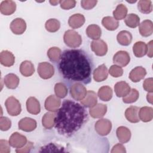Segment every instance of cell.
I'll return each instance as SVG.
<instances>
[{"mask_svg": "<svg viewBox=\"0 0 153 153\" xmlns=\"http://www.w3.org/2000/svg\"><path fill=\"white\" fill-rule=\"evenodd\" d=\"M130 85L125 81H121L117 82L114 86L115 93L117 97H121L127 96L130 91Z\"/></svg>", "mask_w": 153, "mask_h": 153, "instance_id": "14", "label": "cell"}, {"mask_svg": "<svg viewBox=\"0 0 153 153\" xmlns=\"http://www.w3.org/2000/svg\"><path fill=\"white\" fill-rule=\"evenodd\" d=\"M33 143L31 142H27L26 144L20 148H17L16 150V152L17 153H25V152H29L30 151V150L33 148Z\"/></svg>", "mask_w": 153, "mask_h": 153, "instance_id": "49", "label": "cell"}, {"mask_svg": "<svg viewBox=\"0 0 153 153\" xmlns=\"http://www.w3.org/2000/svg\"><path fill=\"white\" fill-rule=\"evenodd\" d=\"M9 142L6 140L1 139L0 140V153H8L10 152V146Z\"/></svg>", "mask_w": 153, "mask_h": 153, "instance_id": "47", "label": "cell"}, {"mask_svg": "<svg viewBox=\"0 0 153 153\" xmlns=\"http://www.w3.org/2000/svg\"><path fill=\"white\" fill-rule=\"evenodd\" d=\"M63 40L65 44L71 48H76L82 44L81 36L74 30H68L65 32Z\"/></svg>", "mask_w": 153, "mask_h": 153, "instance_id": "3", "label": "cell"}, {"mask_svg": "<svg viewBox=\"0 0 153 153\" xmlns=\"http://www.w3.org/2000/svg\"><path fill=\"white\" fill-rule=\"evenodd\" d=\"M96 132L100 136H106L108 134L112 128V123L108 119L99 120L94 126Z\"/></svg>", "mask_w": 153, "mask_h": 153, "instance_id": "7", "label": "cell"}, {"mask_svg": "<svg viewBox=\"0 0 153 153\" xmlns=\"http://www.w3.org/2000/svg\"><path fill=\"white\" fill-rule=\"evenodd\" d=\"M139 108L137 106H131L128 108L125 112V117L126 119L133 123H136L139 121V118L138 115Z\"/></svg>", "mask_w": 153, "mask_h": 153, "instance_id": "24", "label": "cell"}, {"mask_svg": "<svg viewBox=\"0 0 153 153\" xmlns=\"http://www.w3.org/2000/svg\"><path fill=\"white\" fill-rule=\"evenodd\" d=\"M102 24L108 30H115L119 26V22L114 17L106 16L103 18Z\"/></svg>", "mask_w": 153, "mask_h": 153, "instance_id": "32", "label": "cell"}, {"mask_svg": "<svg viewBox=\"0 0 153 153\" xmlns=\"http://www.w3.org/2000/svg\"><path fill=\"white\" fill-rule=\"evenodd\" d=\"M38 74L42 79H49L54 74V67L48 62H41L38 66Z\"/></svg>", "mask_w": 153, "mask_h": 153, "instance_id": "6", "label": "cell"}, {"mask_svg": "<svg viewBox=\"0 0 153 153\" xmlns=\"http://www.w3.org/2000/svg\"><path fill=\"white\" fill-rule=\"evenodd\" d=\"M45 27L47 31L50 32H56L59 29L60 23V22L56 19H50L45 22Z\"/></svg>", "mask_w": 153, "mask_h": 153, "instance_id": "39", "label": "cell"}, {"mask_svg": "<svg viewBox=\"0 0 153 153\" xmlns=\"http://www.w3.org/2000/svg\"><path fill=\"white\" fill-rule=\"evenodd\" d=\"M26 108L28 112L36 115L40 112L41 106L39 101L34 97H30L26 101Z\"/></svg>", "mask_w": 153, "mask_h": 153, "instance_id": "16", "label": "cell"}, {"mask_svg": "<svg viewBox=\"0 0 153 153\" xmlns=\"http://www.w3.org/2000/svg\"><path fill=\"white\" fill-rule=\"evenodd\" d=\"M54 92L57 97L64 98L68 94V88L63 83L58 82L55 84Z\"/></svg>", "mask_w": 153, "mask_h": 153, "instance_id": "40", "label": "cell"}, {"mask_svg": "<svg viewBox=\"0 0 153 153\" xmlns=\"http://www.w3.org/2000/svg\"><path fill=\"white\" fill-rule=\"evenodd\" d=\"M117 39L120 45L127 46L131 42L132 35L127 30H121L118 33Z\"/></svg>", "mask_w": 153, "mask_h": 153, "instance_id": "28", "label": "cell"}, {"mask_svg": "<svg viewBox=\"0 0 153 153\" xmlns=\"http://www.w3.org/2000/svg\"><path fill=\"white\" fill-rule=\"evenodd\" d=\"M88 120L84 106L71 100H65L54 118V127L61 135L70 137L78 131Z\"/></svg>", "mask_w": 153, "mask_h": 153, "instance_id": "2", "label": "cell"}, {"mask_svg": "<svg viewBox=\"0 0 153 153\" xmlns=\"http://www.w3.org/2000/svg\"><path fill=\"white\" fill-rule=\"evenodd\" d=\"M130 60L128 53L126 51H119L117 52L113 57V62L115 64L121 67L127 66Z\"/></svg>", "mask_w": 153, "mask_h": 153, "instance_id": "9", "label": "cell"}, {"mask_svg": "<svg viewBox=\"0 0 153 153\" xmlns=\"http://www.w3.org/2000/svg\"><path fill=\"white\" fill-rule=\"evenodd\" d=\"M36 127V122L35 120L31 118L25 117L21 119L19 122V129L26 132L32 131L34 130Z\"/></svg>", "mask_w": 153, "mask_h": 153, "instance_id": "13", "label": "cell"}, {"mask_svg": "<svg viewBox=\"0 0 153 153\" xmlns=\"http://www.w3.org/2000/svg\"><path fill=\"white\" fill-rule=\"evenodd\" d=\"M97 97L96 93L91 90L87 91L85 97L81 100V104L86 108H92L97 104Z\"/></svg>", "mask_w": 153, "mask_h": 153, "instance_id": "18", "label": "cell"}, {"mask_svg": "<svg viewBox=\"0 0 153 153\" xmlns=\"http://www.w3.org/2000/svg\"><path fill=\"white\" fill-rule=\"evenodd\" d=\"M16 9V4L13 1H3L0 4L1 13L6 16L12 14Z\"/></svg>", "mask_w": 153, "mask_h": 153, "instance_id": "21", "label": "cell"}, {"mask_svg": "<svg viewBox=\"0 0 153 153\" xmlns=\"http://www.w3.org/2000/svg\"><path fill=\"white\" fill-rule=\"evenodd\" d=\"M87 36L94 40L99 39L102 35L101 28L97 25H90L86 29Z\"/></svg>", "mask_w": 153, "mask_h": 153, "instance_id": "30", "label": "cell"}, {"mask_svg": "<svg viewBox=\"0 0 153 153\" xmlns=\"http://www.w3.org/2000/svg\"><path fill=\"white\" fill-rule=\"evenodd\" d=\"M113 92L112 88L108 86H102L99 89L97 95L99 99L103 101H109L111 99L112 97Z\"/></svg>", "mask_w": 153, "mask_h": 153, "instance_id": "33", "label": "cell"}, {"mask_svg": "<svg viewBox=\"0 0 153 153\" xmlns=\"http://www.w3.org/2000/svg\"><path fill=\"white\" fill-rule=\"evenodd\" d=\"M50 3L52 5H56L60 3V1H50Z\"/></svg>", "mask_w": 153, "mask_h": 153, "instance_id": "53", "label": "cell"}, {"mask_svg": "<svg viewBox=\"0 0 153 153\" xmlns=\"http://www.w3.org/2000/svg\"><path fill=\"white\" fill-rule=\"evenodd\" d=\"M152 78H146L143 83V87L144 90L148 93H152L153 86H152Z\"/></svg>", "mask_w": 153, "mask_h": 153, "instance_id": "48", "label": "cell"}, {"mask_svg": "<svg viewBox=\"0 0 153 153\" xmlns=\"http://www.w3.org/2000/svg\"><path fill=\"white\" fill-rule=\"evenodd\" d=\"M62 53V51L59 48L53 47L49 48L47 51V56L51 62L56 63L59 61Z\"/></svg>", "mask_w": 153, "mask_h": 153, "instance_id": "37", "label": "cell"}, {"mask_svg": "<svg viewBox=\"0 0 153 153\" xmlns=\"http://www.w3.org/2000/svg\"><path fill=\"white\" fill-rule=\"evenodd\" d=\"M51 149V152H55V151H64L63 148L59 146L58 145H55L53 143H50L48 145H46L45 146L41 148V150L40 152H49L50 149Z\"/></svg>", "mask_w": 153, "mask_h": 153, "instance_id": "43", "label": "cell"}, {"mask_svg": "<svg viewBox=\"0 0 153 153\" xmlns=\"http://www.w3.org/2000/svg\"><path fill=\"white\" fill-rule=\"evenodd\" d=\"M146 99L149 103H150L151 104L152 103V93H148L147 94Z\"/></svg>", "mask_w": 153, "mask_h": 153, "instance_id": "52", "label": "cell"}, {"mask_svg": "<svg viewBox=\"0 0 153 153\" xmlns=\"http://www.w3.org/2000/svg\"><path fill=\"white\" fill-rule=\"evenodd\" d=\"M20 72L24 76H30L35 72V68L33 63L29 60L23 61L20 66Z\"/></svg>", "mask_w": 153, "mask_h": 153, "instance_id": "29", "label": "cell"}, {"mask_svg": "<svg viewBox=\"0 0 153 153\" xmlns=\"http://www.w3.org/2000/svg\"><path fill=\"white\" fill-rule=\"evenodd\" d=\"M137 8L143 14L150 13L152 10V2L150 0H140L137 4Z\"/></svg>", "mask_w": 153, "mask_h": 153, "instance_id": "38", "label": "cell"}, {"mask_svg": "<svg viewBox=\"0 0 153 153\" xmlns=\"http://www.w3.org/2000/svg\"><path fill=\"white\" fill-rule=\"evenodd\" d=\"M56 114L53 112L45 113L42 118V126L46 129H50L54 126Z\"/></svg>", "mask_w": 153, "mask_h": 153, "instance_id": "34", "label": "cell"}, {"mask_svg": "<svg viewBox=\"0 0 153 153\" xmlns=\"http://www.w3.org/2000/svg\"><path fill=\"white\" fill-rule=\"evenodd\" d=\"M152 42L153 41L151 40L147 45V54L148 57L150 58L152 57Z\"/></svg>", "mask_w": 153, "mask_h": 153, "instance_id": "51", "label": "cell"}, {"mask_svg": "<svg viewBox=\"0 0 153 153\" xmlns=\"http://www.w3.org/2000/svg\"><path fill=\"white\" fill-rule=\"evenodd\" d=\"M109 73L113 77L118 78L123 75V70L121 66L117 65H114L110 67L109 69Z\"/></svg>", "mask_w": 153, "mask_h": 153, "instance_id": "42", "label": "cell"}, {"mask_svg": "<svg viewBox=\"0 0 153 153\" xmlns=\"http://www.w3.org/2000/svg\"><path fill=\"white\" fill-rule=\"evenodd\" d=\"M11 126V120L5 117H1L0 118V129L2 131L8 130Z\"/></svg>", "mask_w": 153, "mask_h": 153, "instance_id": "44", "label": "cell"}, {"mask_svg": "<svg viewBox=\"0 0 153 153\" xmlns=\"http://www.w3.org/2000/svg\"><path fill=\"white\" fill-rule=\"evenodd\" d=\"M138 115L139 120L143 122H148L153 118V109L151 107L143 106L139 109Z\"/></svg>", "mask_w": 153, "mask_h": 153, "instance_id": "27", "label": "cell"}, {"mask_svg": "<svg viewBox=\"0 0 153 153\" xmlns=\"http://www.w3.org/2000/svg\"><path fill=\"white\" fill-rule=\"evenodd\" d=\"M93 67L91 57L81 49L64 50L58 63L60 75L66 81L73 84H89L91 81Z\"/></svg>", "mask_w": 153, "mask_h": 153, "instance_id": "1", "label": "cell"}, {"mask_svg": "<svg viewBox=\"0 0 153 153\" xmlns=\"http://www.w3.org/2000/svg\"><path fill=\"white\" fill-rule=\"evenodd\" d=\"M19 78L14 74H8L5 76L4 82L8 88L15 89L19 84Z\"/></svg>", "mask_w": 153, "mask_h": 153, "instance_id": "26", "label": "cell"}, {"mask_svg": "<svg viewBox=\"0 0 153 153\" xmlns=\"http://www.w3.org/2000/svg\"><path fill=\"white\" fill-rule=\"evenodd\" d=\"M27 142L26 137L18 132L13 133L9 139L10 145L16 148H20L24 146Z\"/></svg>", "mask_w": 153, "mask_h": 153, "instance_id": "10", "label": "cell"}, {"mask_svg": "<svg viewBox=\"0 0 153 153\" xmlns=\"http://www.w3.org/2000/svg\"><path fill=\"white\" fill-rule=\"evenodd\" d=\"M15 57L13 53L8 50H3L0 54L1 63L7 67L11 66L14 65Z\"/></svg>", "mask_w": 153, "mask_h": 153, "instance_id": "23", "label": "cell"}, {"mask_svg": "<svg viewBox=\"0 0 153 153\" xmlns=\"http://www.w3.org/2000/svg\"><path fill=\"white\" fill-rule=\"evenodd\" d=\"M146 74V71L142 66H136L133 69L129 74L130 79L134 82H137L143 79Z\"/></svg>", "mask_w": 153, "mask_h": 153, "instance_id": "15", "label": "cell"}, {"mask_svg": "<svg viewBox=\"0 0 153 153\" xmlns=\"http://www.w3.org/2000/svg\"><path fill=\"white\" fill-rule=\"evenodd\" d=\"M126 152V151L125 147L121 143L116 144L115 146H114V147L112 148V149L111 151L112 153H114V152L124 153Z\"/></svg>", "mask_w": 153, "mask_h": 153, "instance_id": "50", "label": "cell"}, {"mask_svg": "<svg viewBox=\"0 0 153 153\" xmlns=\"http://www.w3.org/2000/svg\"><path fill=\"white\" fill-rule=\"evenodd\" d=\"M85 17L81 14H75L72 15L68 20L69 26L73 29H78L81 27L85 23Z\"/></svg>", "mask_w": 153, "mask_h": 153, "instance_id": "22", "label": "cell"}, {"mask_svg": "<svg viewBox=\"0 0 153 153\" xmlns=\"http://www.w3.org/2000/svg\"><path fill=\"white\" fill-rule=\"evenodd\" d=\"M139 30L140 35L143 37H148L153 32V23L150 20H143L139 24Z\"/></svg>", "mask_w": 153, "mask_h": 153, "instance_id": "20", "label": "cell"}, {"mask_svg": "<svg viewBox=\"0 0 153 153\" xmlns=\"http://www.w3.org/2000/svg\"><path fill=\"white\" fill-rule=\"evenodd\" d=\"M107 111V106L102 103L96 104L92 108H90L89 113L91 117L94 118L103 117Z\"/></svg>", "mask_w": 153, "mask_h": 153, "instance_id": "19", "label": "cell"}, {"mask_svg": "<svg viewBox=\"0 0 153 153\" xmlns=\"http://www.w3.org/2000/svg\"><path fill=\"white\" fill-rule=\"evenodd\" d=\"M126 25L131 28H135L140 24V18L136 14L131 13L127 14L124 19Z\"/></svg>", "mask_w": 153, "mask_h": 153, "instance_id": "35", "label": "cell"}, {"mask_svg": "<svg viewBox=\"0 0 153 153\" xmlns=\"http://www.w3.org/2000/svg\"><path fill=\"white\" fill-rule=\"evenodd\" d=\"M133 51L137 57H142L147 53V45L142 41L136 42L133 47Z\"/></svg>", "mask_w": 153, "mask_h": 153, "instance_id": "31", "label": "cell"}, {"mask_svg": "<svg viewBox=\"0 0 153 153\" xmlns=\"http://www.w3.org/2000/svg\"><path fill=\"white\" fill-rule=\"evenodd\" d=\"M139 97V93L138 91L135 88H132L130 90V91L129 93L125 97H123V101L125 103H131L135 102Z\"/></svg>", "mask_w": 153, "mask_h": 153, "instance_id": "41", "label": "cell"}, {"mask_svg": "<svg viewBox=\"0 0 153 153\" xmlns=\"http://www.w3.org/2000/svg\"><path fill=\"white\" fill-rule=\"evenodd\" d=\"M91 48L92 51L98 56H105L108 51L106 43L102 39L94 40L91 42Z\"/></svg>", "mask_w": 153, "mask_h": 153, "instance_id": "8", "label": "cell"}, {"mask_svg": "<svg viewBox=\"0 0 153 153\" xmlns=\"http://www.w3.org/2000/svg\"><path fill=\"white\" fill-rule=\"evenodd\" d=\"M26 29L25 21L22 18H16L10 23V29L16 35H21Z\"/></svg>", "mask_w": 153, "mask_h": 153, "instance_id": "11", "label": "cell"}, {"mask_svg": "<svg viewBox=\"0 0 153 153\" xmlns=\"http://www.w3.org/2000/svg\"><path fill=\"white\" fill-rule=\"evenodd\" d=\"M97 2L94 0H82L81 1V5L85 10H90L96 6Z\"/></svg>", "mask_w": 153, "mask_h": 153, "instance_id": "46", "label": "cell"}, {"mask_svg": "<svg viewBox=\"0 0 153 153\" xmlns=\"http://www.w3.org/2000/svg\"><path fill=\"white\" fill-rule=\"evenodd\" d=\"M70 94L75 100H82L87 94L86 88L80 82H75L70 87Z\"/></svg>", "mask_w": 153, "mask_h": 153, "instance_id": "5", "label": "cell"}, {"mask_svg": "<svg viewBox=\"0 0 153 153\" xmlns=\"http://www.w3.org/2000/svg\"><path fill=\"white\" fill-rule=\"evenodd\" d=\"M127 8L124 5L122 4H118L115 10L113 11L114 18L117 20L125 19L127 14Z\"/></svg>", "mask_w": 153, "mask_h": 153, "instance_id": "36", "label": "cell"}, {"mask_svg": "<svg viewBox=\"0 0 153 153\" xmlns=\"http://www.w3.org/2000/svg\"><path fill=\"white\" fill-rule=\"evenodd\" d=\"M117 136L118 140L121 143L128 142L131 137L130 130L124 126H120L117 129Z\"/></svg>", "mask_w": 153, "mask_h": 153, "instance_id": "25", "label": "cell"}, {"mask_svg": "<svg viewBox=\"0 0 153 153\" xmlns=\"http://www.w3.org/2000/svg\"><path fill=\"white\" fill-rule=\"evenodd\" d=\"M93 78L96 82H101L105 80L108 78V69L105 64L99 66L93 71Z\"/></svg>", "mask_w": 153, "mask_h": 153, "instance_id": "17", "label": "cell"}, {"mask_svg": "<svg viewBox=\"0 0 153 153\" xmlns=\"http://www.w3.org/2000/svg\"><path fill=\"white\" fill-rule=\"evenodd\" d=\"M60 104L61 101L58 97L54 95H50L46 99L44 106L47 110L50 112H56L59 109Z\"/></svg>", "mask_w": 153, "mask_h": 153, "instance_id": "12", "label": "cell"}, {"mask_svg": "<svg viewBox=\"0 0 153 153\" xmlns=\"http://www.w3.org/2000/svg\"><path fill=\"white\" fill-rule=\"evenodd\" d=\"M60 5L62 9L69 10L75 7L76 5V1L74 0H62L60 1Z\"/></svg>", "mask_w": 153, "mask_h": 153, "instance_id": "45", "label": "cell"}, {"mask_svg": "<svg viewBox=\"0 0 153 153\" xmlns=\"http://www.w3.org/2000/svg\"><path fill=\"white\" fill-rule=\"evenodd\" d=\"M5 105L8 113L11 116H17L22 111L20 103L13 96H10L6 100Z\"/></svg>", "mask_w": 153, "mask_h": 153, "instance_id": "4", "label": "cell"}]
</instances>
